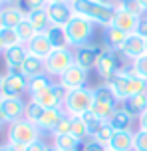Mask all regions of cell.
<instances>
[{
	"label": "cell",
	"mask_w": 147,
	"mask_h": 151,
	"mask_svg": "<svg viewBox=\"0 0 147 151\" xmlns=\"http://www.w3.org/2000/svg\"><path fill=\"white\" fill-rule=\"evenodd\" d=\"M72 8H74V14L84 16L95 26H103V28L111 26L117 12V6L109 0H77L72 2Z\"/></svg>",
	"instance_id": "6da1fadb"
},
{
	"label": "cell",
	"mask_w": 147,
	"mask_h": 151,
	"mask_svg": "<svg viewBox=\"0 0 147 151\" xmlns=\"http://www.w3.org/2000/svg\"><path fill=\"white\" fill-rule=\"evenodd\" d=\"M105 83L109 86V90L113 91V96L117 98V101H121V104H123L127 98L135 96V93L147 91V82L133 74L131 66H123V68Z\"/></svg>",
	"instance_id": "7a4b0ae2"
},
{
	"label": "cell",
	"mask_w": 147,
	"mask_h": 151,
	"mask_svg": "<svg viewBox=\"0 0 147 151\" xmlns=\"http://www.w3.org/2000/svg\"><path fill=\"white\" fill-rule=\"evenodd\" d=\"M36 139H40V129L36 123L28 121L26 117L16 119L12 123H8V133H6V143L16 151H24L26 145L34 143Z\"/></svg>",
	"instance_id": "3957f363"
},
{
	"label": "cell",
	"mask_w": 147,
	"mask_h": 151,
	"mask_svg": "<svg viewBox=\"0 0 147 151\" xmlns=\"http://www.w3.org/2000/svg\"><path fill=\"white\" fill-rule=\"evenodd\" d=\"M93 32H95V24L90 22L84 16L74 14L72 20L66 24V34H68V40H70V48H80V46L90 44Z\"/></svg>",
	"instance_id": "277c9868"
},
{
	"label": "cell",
	"mask_w": 147,
	"mask_h": 151,
	"mask_svg": "<svg viewBox=\"0 0 147 151\" xmlns=\"http://www.w3.org/2000/svg\"><path fill=\"white\" fill-rule=\"evenodd\" d=\"M93 106V90L92 88H77V90H72L66 98V104H64V111L70 117H80L84 115L85 111H90Z\"/></svg>",
	"instance_id": "5b68a950"
},
{
	"label": "cell",
	"mask_w": 147,
	"mask_h": 151,
	"mask_svg": "<svg viewBox=\"0 0 147 151\" xmlns=\"http://www.w3.org/2000/svg\"><path fill=\"white\" fill-rule=\"evenodd\" d=\"M123 56L119 52H115V50H103V54L100 56V60H98V66H95V72H98V76H100L103 82H109L113 76L119 72V70L123 68V66H127V64H123Z\"/></svg>",
	"instance_id": "8992f818"
},
{
	"label": "cell",
	"mask_w": 147,
	"mask_h": 151,
	"mask_svg": "<svg viewBox=\"0 0 147 151\" xmlns=\"http://www.w3.org/2000/svg\"><path fill=\"white\" fill-rule=\"evenodd\" d=\"M74 64H76V60H74V50H72V48L54 50V52L44 60L46 74L48 76H58V78H60L66 70H70Z\"/></svg>",
	"instance_id": "52a82bcc"
},
{
	"label": "cell",
	"mask_w": 147,
	"mask_h": 151,
	"mask_svg": "<svg viewBox=\"0 0 147 151\" xmlns=\"http://www.w3.org/2000/svg\"><path fill=\"white\" fill-rule=\"evenodd\" d=\"M24 91H28V78L22 72H6L0 88V99L22 98Z\"/></svg>",
	"instance_id": "ba28073f"
},
{
	"label": "cell",
	"mask_w": 147,
	"mask_h": 151,
	"mask_svg": "<svg viewBox=\"0 0 147 151\" xmlns=\"http://www.w3.org/2000/svg\"><path fill=\"white\" fill-rule=\"evenodd\" d=\"M68 93H70V91L66 90L62 83H54L50 90L42 91V93H38V96H32L30 99L36 101V104H40L44 109H52V107H64Z\"/></svg>",
	"instance_id": "9c48e42d"
},
{
	"label": "cell",
	"mask_w": 147,
	"mask_h": 151,
	"mask_svg": "<svg viewBox=\"0 0 147 151\" xmlns=\"http://www.w3.org/2000/svg\"><path fill=\"white\" fill-rule=\"evenodd\" d=\"M103 46H98V44H85V46H80L74 50V60L80 68L84 70H93L98 66V60H100V56L103 54Z\"/></svg>",
	"instance_id": "30bf717a"
},
{
	"label": "cell",
	"mask_w": 147,
	"mask_h": 151,
	"mask_svg": "<svg viewBox=\"0 0 147 151\" xmlns=\"http://www.w3.org/2000/svg\"><path fill=\"white\" fill-rule=\"evenodd\" d=\"M119 54L123 56L125 62L137 60V58H141L143 54H147V40L141 38L137 32H135V34H129L127 40H125V44H123V48L119 50Z\"/></svg>",
	"instance_id": "8fae6325"
},
{
	"label": "cell",
	"mask_w": 147,
	"mask_h": 151,
	"mask_svg": "<svg viewBox=\"0 0 147 151\" xmlns=\"http://www.w3.org/2000/svg\"><path fill=\"white\" fill-rule=\"evenodd\" d=\"M58 83H62L68 91L77 90V88H85V83H87V70L80 68L77 64H74L70 70H66L58 78Z\"/></svg>",
	"instance_id": "7c38bea8"
},
{
	"label": "cell",
	"mask_w": 147,
	"mask_h": 151,
	"mask_svg": "<svg viewBox=\"0 0 147 151\" xmlns=\"http://www.w3.org/2000/svg\"><path fill=\"white\" fill-rule=\"evenodd\" d=\"M46 12L54 26H66L74 16V8L70 2H52L46 6Z\"/></svg>",
	"instance_id": "4fadbf2b"
},
{
	"label": "cell",
	"mask_w": 147,
	"mask_h": 151,
	"mask_svg": "<svg viewBox=\"0 0 147 151\" xmlns=\"http://www.w3.org/2000/svg\"><path fill=\"white\" fill-rule=\"evenodd\" d=\"M4 64H6V70L8 72H22V62L26 60L28 56V50L24 44H18V46H12V48H6L4 52Z\"/></svg>",
	"instance_id": "5bb4252c"
},
{
	"label": "cell",
	"mask_w": 147,
	"mask_h": 151,
	"mask_svg": "<svg viewBox=\"0 0 147 151\" xmlns=\"http://www.w3.org/2000/svg\"><path fill=\"white\" fill-rule=\"evenodd\" d=\"M26 50H28V54L36 56L40 60H46L48 56L54 52V48H52V44H50V40H48L46 34H36V36L26 44Z\"/></svg>",
	"instance_id": "9a60e30c"
},
{
	"label": "cell",
	"mask_w": 147,
	"mask_h": 151,
	"mask_svg": "<svg viewBox=\"0 0 147 151\" xmlns=\"http://www.w3.org/2000/svg\"><path fill=\"white\" fill-rule=\"evenodd\" d=\"M64 115H66L64 107H52V109H44V113H42V117H40V121H38V129H40V131H48V133H52Z\"/></svg>",
	"instance_id": "2e32d148"
},
{
	"label": "cell",
	"mask_w": 147,
	"mask_h": 151,
	"mask_svg": "<svg viewBox=\"0 0 147 151\" xmlns=\"http://www.w3.org/2000/svg\"><path fill=\"white\" fill-rule=\"evenodd\" d=\"M127 36H129V34H125L123 30L115 28L113 24L108 26V28L103 30V42H105V48H108V50H115V52H119V50L123 48Z\"/></svg>",
	"instance_id": "e0dca14e"
},
{
	"label": "cell",
	"mask_w": 147,
	"mask_h": 151,
	"mask_svg": "<svg viewBox=\"0 0 147 151\" xmlns=\"http://www.w3.org/2000/svg\"><path fill=\"white\" fill-rule=\"evenodd\" d=\"M0 104H2V109L6 111L10 123L24 117V111H26V101H24L22 98H6V99H0Z\"/></svg>",
	"instance_id": "ac0fdd59"
},
{
	"label": "cell",
	"mask_w": 147,
	"mask_h": 151,
	"mask_svg": "<svg viewBox=\"0 0 147 151\" xmlns=\"http://www.w3.org/2000/svg\"><path fill=\"white\" fill-rule=\"evenodd\" d=\"M24 18H26V14H24L18 6L6 4V6L0 8V24L6 26V28H16Z\"/></svg>",
	"instance_id": "d6986e66"
},
{
	"label": "cell",
	"mask_w": 147,
	"mask_h": 151,
	"mask_svg": "<svg viewBox=\"0 0 147 151\" xmlns=\"http://www.w3.org/2000/svg\"><path fill=\"white\" fill-rule=\"evenodd\" d=\"M139 20L137 16L129 14V12H123V10H117L115 12V18H113V26L119 28V30H123L125 34H135L137 32V26H139Z\"/></svg>",
	"instance_id": "ffe728a7"
},
{
	"label": "cell",
	"mask_w": 147,
	"mask_h": 151,
	"mask_svg": "<svg viewBox=\"0 0 147 151\" xmlns=\"http://www.w3.org/2000/svg\"><path fill=\"white\" fill-rule=\"evenodd\" d=\"M46 36L50 40V44L54 50H64V48H70V40L66 34V26H50L46 30Z\"/></svg>",
	"instance_id": "44dd1931"
},
{
	"label": "cell",
	"mask_w": 147,
	"mask_h": 151,
	"mask_svg": "<svg viewBox=\"0 0 147 151\" xmlns=\"http://www.w3.org/2000/svg\"><path fill=\"white\" fill-rule=\"evenodd\" d=\"M127 113H131L133 117H139L143 111H147V91L143 93H135L131 98H127L121 106Z\"/></svg>",
	"instance_id": "7402d4cb"
},
{
	"label": "cell",
	"mask_w": 147,
	"mask_h": 151,
	"mask_svg": "<svg viewBox=\"0 0 147 151\" xmlns=\"http://www.w3.org/2000/svg\"><path fill=\"white\" fill-rule=\"evenodd\" d=\"M111 151H133V131H115L108 143Z\"/></svg>",
	"instance_id": "603a6c76"
},
{
	"label": "cell",
	"mask_w": 147,
	"mask_h": 151,
	"mask_svg": "<svg viewBox=\"0 0 147 151\" xmlns=\"http://www.w3.org/2000/svg\"><path fill=\"white\" fill-rule=\"evenodd\" d=\"M109 125L113 127V131H131V123H133V115L127 113L123 107H117L113 115L108 121Z\"/></svg>",
	"instance_id": "cb8c5ba5"
},
{
	"label": "cell",
	"mask_w": 147,
	"mask_h": 151,
	"mask_svg": "<svg viewBox=\"0 0 147 151\" xmlns=\"http://www.w3.org/2000/svg\"><path fill=\"white\" fill-rule=\"evenodd\" d=\"M54 83L56 82L52 80V76H48L46 72H44V74H38V76H34V78L28 80V93H30V98L32 96H38L42 91L50 90Z\"/></svg>",
	"instance_id": "d4e9b609"
},
{
	"label": "cell",
	"mask_w": 147,
	"mask_h": 151,
	"mask_svg": "<svg viewBox=\"0 0 147 151\" xmlns=\"http://www.w3.org/2000/svg\"><path fill=\"white\" fill-rule=\"evenodd\" d=\"M26 18L30 20V24L34 26V30L38 32V34H46V30L52 26L50 16H48V12H46V8L34 10V12H30V14H26Z\"/></svg>",
	"instance_id": "484cf974"
},
{
	"label": "cell",
	"mask_w": 147,
	"mask_h": 151,
	"mask_svg": "<svg viewBox=\"0 0 147 151\" xmlns=\"http://www.w3.org/2000/svg\"><path fill=\"white\" fill-rule=\"evenodd\" d=\"M20 70H22V74L30 80V78H34V76H38V74H44V72H46V66H44V60H40L36 56L28 54L26 60L22 62V68Z\"/></svg>",
	"instance_id": "4316f807"
},
{
	"label": "cell",
	"mask_w": 147,
	"mask_h": 151,
	"mask_svg": "<svg viewBox=\"0 0 147 151\" xmlns=\"http://www.w3.org/2000/svg\"><path fill=\"white\" fill-rule=\"evenodd\" d=\"M84 141H80L77 137H74L72 133H66V135H54V147L60 151H76L80 149V145Z\"/></svg>",
	"instance_id": "83f0119b"
},
{
	"label": "cell",
	"mask_w": 147,
	"mask_h": 151,
	"mask_svg": "<svg viewBox=\"0 0 147 151\" xmlns=\"http://www.w3.org/2000/svg\"><path fill=\"white\" fill-rule=\"evenodd\" d=\"M117 109V104H109V101H100V99H93L92 111L100 117L101 121H109V117L113 115V111Z\"/></svg>",
	"instance_id": "f1b7e54d"
},
{
	"label": "cell",
	"mask_w": 147,
	"mask_h": 151,
	"mask_svg": "<svg viewBox=\"0 0 147 151\" xmlns=\"http://www.w3.org/2000/svg\"><path fill=\"white\" fill-rule=\"evenodd\" d=\"M117 10H123V12H129V14L137 16V18H143L145 16V8L141 6L139 0H119V2H115Z\"/></svg>",
	"instance_id": "f546056e"
},
{
	"label": "cell",
	"mask_w": 147,
	"mask_h": 151,
	"mask_svg": "<svg viewBox=\"0 0 147 151\" xmlns=\"http://www.w3.org/2000/svg\"><path fill=\"white\" fill-rule=\"evenodd\" d=\"M16 34H18V38H20V42L26 46V44H28V42L32 40V38L38 34V32L34 30V26L30 24V20H28V18H24L22 22L16 26Z\"/></svg>",
	"instance_id": "4dcf8cb0"
},
{
	"label": "cell",
	"mask_w": 147,
	"mask_h": 151,
	"mask_svg": "<svg viewBox=\"0 0 147 151\" xmlns=\"http://www.w3.org/2000/svg\"><path fill=\"white\" fill-rule=\"evenodd\" d=\"M0 42L4 46V50H6V48H12V46L22 44L20 38H18V34H16V28H6V26L0 28Z\"/></svg>",
	"instance_id": "1f68e13d"
},
{
	"label": "cell",
	"mask_w": 147,
	"mask_h": 151,
	"mask_svg": "<svg viewBox=\"0 0 147 151\" xmlns=\"http://www.w3.org/2000/svg\"><path fill=\"white\" fill-rule=\"evenodd\" d=\"M113 133H115V131H113V127L109 125L108 121H103V123H101V127L92 135V139H95L98 143H101V145H105V147H108V143L111 141Z\"/></svg>",
	"instance_id": "d6a6232c"
},
{
	"label": "cell",
	"mask_w": 147,
	"mask_h": 151,
	"mask_svg": "<svg viewBox=\"0 0 147 151\" xmlns=\"http://www.w3.org/2000/svg\"><path fill=\"white\" fill-rule=\"evenodd\" d=\"M42 113H44V107L40 106V104H36V101H28L26 104V111H24V117L28 121H32V123H36L38 125V121H40V117H42Z\"/></svg>",
	"instance_id": "836d02e7"
},
{
	"label": "cell",
	"mask_w": 147,
	"mask_h": 151,
	"mask_svg": "<svg viewBox=\"0 0 147 151\" xmlns=\"http://www.w3.org/2000/svg\"><path fill=\"white\" fill-rule=\"evenodd\" d=\"M93 99L109 101V104H117V98L113 96V91L109 90L108 83H101V86H98V88H93Z\"/></svg>",
	"instance_id": "e575fe53"
},
{
	"label": "cell",
	"mask_w": 147,
	"mask_h": 151,
	"mask_svg": "<svg viewBox=\"0 0 147 151\" xmlns=\"http://www.w3.org/2000/svg\"><path fill=\"white\" fill-rule=\"evenodd\" d=\"M72 135L77 137L80 141H85L90 137V131H87V125L84 123L82 117H72Z\"/></svg>",
	"instance_id": "d590c367"
},
{
	"label": "cell",
	"mask_w": 147,
	"mask_h": 151,
	"mask_svg": "<svg viewBox=\"0 0 147 151\" xmlns=\"http://www.w3.org/2000/svg\"><path fill=\"white\" fill-rule=\"evenodd\" d=\"M80 117H82V119H84V123L87 125V131H90V137H92L93 133H95V131H98V129L101 127V123H103V121H101L100 117H98V115H95V113L92 111V109H90V111H85L84 115H80Z\"/></svg>",
	"instance_id": "8d00e7d4"
},
{
	"label": "cell",
	"mask_w": 147,
	"mask_h": 151,
	"mask_svg": "<svg viewBox=\"0 0 147 151\" xmlns=\"http://www.w3.org/2000/svg\"><path fill=\"white\" fill-rule=\"evenodd\" d=\"M46 6H48V0H20L18 2V8L24 14H30L34 10H40V8H46Z\"/></svg>",
	"instance_id": "74e56055"
},
{
	"label": "cell",
	"mask_w": 147,
	"mask_h": 151,
	"mask_svg": "<svg viewBox=\"0 0 147 151\" xmlns=\"http://www.w3.org/2000/svg\"><path fill=\"white\" fill-rule=\"evenodd\" d=\"M131 72L137 76V78H141V80L147 82V54H143L141 58L131 62Z\"/></svg>",
	"instance_id": "f35d334b"
},
{
	"label": "cell",
	"mask_w": 147,
	"mask_h": 151,
	"mask_svg": "<svg viewBox=\"0 0 147 151\" xmlns=\"http://www.w3.org/2000/svg\"><path fill=\"white\" fill-rule=\"evenodd\" d=\"M133 151H147V131L145 129L133 131Z\"/></svg>",
	"instance_id": "ab89813d"
},
{
	"label": "cell",
	"mask_w": 147,
	"mask_h": 151,
	"mask_svg": "<svg viewBox=\"0 0 147 151\" xmlns=\"http://www.w3.org/2000/svg\"><path fill=\"white\" fill-rule=\"evenodd\" d=\"M66 133H72V117L70 115H64L62 119H60V123L52 131V137L54 135H66Z\"/></svg>",
	"instance_id": "60d3db41"
},
{
	"label": "cell",
	"mask_w": 147,
	"mask_h": 151,
	"mask_svg": "<svg viewBox=\"0 0 147 151\" xmlns=\"http://www.w3.org/2000/svg\"><path fill=\"white\" fill-rule=\"evenodd\" d=\"M105 149H108L105 145L98 143L95 139H92V137H90L87 141H84V143L80 145V149H77V151H105Z\"/></svg>",
	"instance_id": "b9f144b4"
},
{
	"label": "cell",
	"mask_w": 147,
	"mask_h": 151,
	"mask_svg": "<svg viewBox=\"0 0 147 151\" xmlns=\"http://www.w3.org/2000/svg\"><path fill=\"white\" fill-rule=\"evenodd\" d=\"M46 147H48V145L44 143L42 139H36L34 143L26 145V149H24V151H46Z\"/></svg>",
	"instance_id": "7bdbcfd3"
},
{
	"label": "cell",
	"mask_w": 147,
	"mask_h": 151,
	"mask_svg": "<svg viewBox=\"0 0 147 151\" xmlns=\"http://www.w3.org/2000/svg\"><path fill=\"white\" fill-rule=\"evenodd\" d=\"M137 34H139L141 38H145L147 40V16H143L139 20V26H137Z\"/></svg>",
	"instance_id": "ee69618b"
},
{
	"label": "cell",
	"mask_w": 147,
	"mask_h": 151,
	"mask_svg": "<svg viewBox=\"0 0 147 151\" xmlns=\"http://www.w3.org/2000/svg\"><path fill=\"white\" fill-rule=\"evenodd\" d=\"M137 121H139V129H145L147 131V111L141 113L139 117H137Z\"/></svg>",
	"instance_id": "f6af8a7d"
},
{
	"label": "cell",
	"mask_w": 147,
	"mask_h": 151,
	"mask_svg": "<svg viewBox=\"0 0 147 151\" xmlns=\"http://www.w3.org/2000/svg\"><path fill=\"white\" fill-rule=\"evenodd\" d=\"M6 123H10V119H8L6 111L2 109V104H0V127H2V125H6Z\"/></svg>",
	"instance_id": "bcb514c9"
},
{
	"label": "cell",
	"mask_w": 147,
	"mask_h": 151,
	"mask_svg": "<svg viewBox=\"0 0 147 151\" xmlns=\"http://www.w3.org/2000/svg\"><path fill=\"white\" fill-rule=\"evenodd\" d=\"M0 151H16V149H12V147H10L8 143H4L2 147H0Z\"/></svg>",
	"instance_id": "7dc6e473"
},
{
	"label": "cell",
	"mask_w": 147,
	"mask_h": 151,
	"mask_svg": "<svg viewBox=\"0 0 147 151\" xmlns=\"http://www.w3.org/2000/svg\"><path fill=\"white\" fill-rule=\"evenodd\" d=\"M46 151H60V149H56L54 145H48V147H46Z\"/></svg>",
	"instance_id": "c3c4849f"
},
{
	"label": "cell",
	"mask_w": 147,
	"mask_h": 151,
	"mask_svg": "<svg viewBox=\"0 0 147 151\" xmlns=\"http://www.w3.org/2000/svg\"><path fill=\"white\" fill-rule=\"evenodd\" d=\"M139 2H141V6H143V8L147 10V0H139Z\"/></svg>",
	"instance_id": "681fc988"
},
{
	"label": "cell",
	"mask_w": 147,
	"mask_h": 151,
	"mask_svg": "<svg viewBox=\"0 0 147 151\" xmlns=\"http://www.w3.org/2000/svg\"><path fill=\"white\" fill-rule=\"evenodd\" d=\"M52 2H68V0H48V4H52Z\"/></svg>",
	"instance_id": "f907efd6"
},
{
	"label": "cell",
	"mask_w": 147,
	"mask_h": 151,
	"mask_svg": "<svg viewBox=\"0 0 147 151\" xmlns=\"http://www.w3.org/2000/svg\"><path fill=\"white\" fill-rule=\"evenodd\" d=\"M2 6H6V0H0V8Z\"/></svg>",
	"instance_id": "816d5d0a"
},
{
	"label": "cell",
	"mask_w": 147,
	"mask_h": 151,
	"mask_svg": "<svg viewBox=\"0 0 147 151\" xmlns=\"http://www.w3.org/2000/svg\"><path fill=\"white\" fill-rule=\"evenodd\" d=\"M2 80H4V76L0 74V88H2Z\"/></svg>",
	"instance_id": "f5cc1de1"
},
{
	"label": "cell",
	"mask_w": 147,
	"mask_h": 151,
	"mask_svg": "<svg viewBox=\"0 0 147 151\" xmlns=\"http://www.w3.org/2000/svg\"><path fill=\"white\" fill-rule=\"evenodd\" d=\"M4 52V46H2V42H0V54Z\"/></svg>",
	"instance_id": "db71d44e"
},
{
	"label": "cell",
	"mask_w": 147,
	"mask_h": 151,
	"mask_svg": "<svg viewBox=\"0 0 147 151\" xmlns=\"http://www.w3.org/2000/svg\"><path fill=\"white\" fill-rule=\"evenodd\" d=\"M68 2H70V4H72V2H77V0H68Z\"/></svg>",
	"instance_id": "11a10c76"
},
{
	"label": "cell",
	"mask_w": 147,
	"mask_h": 151,
	"mask_svg": "<svg viewBox=\"0 0 147 151\" xmlns=\"http://www.w3.org/2000/svg\"><path fill=\"white\" fill-rule=\"evenodd\" d=\"M111 2H119V0H111Z\"/></svg>",
	"instance_id": "9f6ffc18"
},
{
	"label": "cell",
	"mask_w": 147,
	"mask_h": 151,
	"mask_svg": "<svg viewBox=\"0 0 147 151\" xmlns=\"http://www.w3.org/2000/svg\"><path fill=\"white\" fill-rule=\"evenodd\" d=\"M105 151H111V149H105Z\"/></svg>",
	"instance_id": "6f0895ef"
},
{
	"label": "cell",
	"mask_w": 147,
	"mask_h": 151,
	"mask_svg": "<svg viewBox=\"0 0 147 151\" xmlns=\"http://www.w3.org/2000/svg\"><path fill=\"white\" fill-rule=\"evenodd\" d=\"M76 151H77V149H76Z\"/></svg>",
	"instance_id": "680465c9"
}]
</instances>
